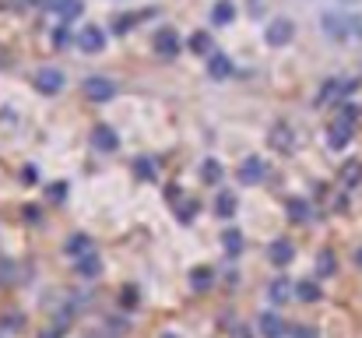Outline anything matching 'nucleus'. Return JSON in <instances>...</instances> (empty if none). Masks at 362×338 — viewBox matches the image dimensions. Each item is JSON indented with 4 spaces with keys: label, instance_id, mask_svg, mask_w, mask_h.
<instances>
[{
    "label": "nucleus",
    "instance_id": "nucleus-1",
    "mask_svg": "<svg viewBox=\"0 0 362 338\" xmlns=\"http://www.w3.org/2000/svg\"><path fill=\"white\" fill-rule=\"evenodd\" d=\"M320 29L330 43H348V39L362 36V18L344 11V8H330V11L320 15Z\"/></svg>",
    "mask_w": 362,
    "mask_h": 338
},
{
    "label": "nucleus",
    "instance_id": "nucleus-2",
    "mask_svg": "<svg viewBox=\"0 0 362 338\" xmlns=\"http://www.w3.org/2000/svg\"><path fill=\"white\" fill-rule=\"evenodd\" d=\"M355 117H358L355 106H341V117L327 127V145H330L334 152H341V148L351 145V138H355Z\"/></svg>",
    "mask_w": 362,
    "mask_h": 338
},
{
    "label": "nucleus",
    "instance_id": "nucleus-3",
    "mask_svg": "<svg viewBox=\"0 0 362 338\" xmlns=\"http://www.w3.org/2000/svg\"><path fill=\"white\" fill-rule=\"evenodd\" d=\"M292 39H295V25H292L288 18H274V22L264 29V43H267V46H274V50L288 46Z\"/></svg>",
    "mask_w": 362,
    "mask_h": 338
},
{
    "label": "nucleus",
    "instance_id": "nucleus-4",
    "mask_svg": "<svg viewBox=\"0 0 362 338\" xmlns=\"http://www.w3.org/2000/svg\"><path fill=\"white\" fill-rule=\"evenodd\" d=\"M152 46H155V53H159L162 60H173V57H180L183 39L176 36V29H159V32H155V39H152Z\"/></svg>",
    "mask_w": 362,
    "mask_h": 338
},
{
    "label": "nucleus",
    "instance_id": "nucleus-5",
    "mask_svg": "<svg viewBox=\"0 0 362 338\" xmlns=\"http://www.w3.org/2000/svg\"><path fill=\"white\" fill-rule=\"evenodd\" d=\"M236 176H239V183H246V187H257V183H264V180H267V162H264L260 155H246Z\"/></svg>",
    "mask_w": 362,
    "mask_h": 338
},
{
    "label": "nucleus",
    "instance_id": "nucleus-6",
    "mask_svg": "<svg viewBox=\"0 0 362 338\" xmlns=\"http://www.w3.org/2000/svg\"><path fill=\"white\" fill-rule=\"evenodd\" d=\"M39 8H43V11H53L60 22H74V18H81V11H85L81 0H39Z\"/></svg>",
    "mask_w": 362,
    "mask_h": 338
},
{
    "label": "nucleus",
    "instance_id": "nucleus-7",
    "mask_svg": "<svg viewBox=\"0 0 362 338\" xmlns=\"http://www.w3.org/2000/svg\"><path fill=\"white\" fill-rule=\"evenodd\" d=\"M64 85H67L64 71H57V67H39V71H36V89H39L43 96H57Z\"/></svg>",
    "mask_w": 362,
    "mask_h": 338
},
{
    "label": "nucleus",
    "instance_id": "nucleus-8",
    "mask_svg": "<svg viewBox=\"0 0 362 338\" xmlns=\"http://www.w3.org/2000/svg\"><path fill=\"white\" fill-rule=\"evenodd\" d=\"M85 96L92 103H109L116 96V85L109 78H102V74H92V78H85Z\"/></svg>",
    "mask_w": 362,
    "mask_h": 338
},
{
    "label": "nucleus",
    "instance_id": "nucleus-9",
    "mask_svg": "<svg viewBox=\"0 0 362 338\" xmlns=\"http://www.w3.org/2000/svg\"><path fill=\"white\" fill-rule=\"evenodd\" d=\"M257 331H260V338H285V320H281V313L278 310H264L260 317H257Z\"/></svg>",
    "mask_w": 362,
    "mask_h": 338
},
{
    "label": "nucleus",
    "instance_id": "nucleus-10",
    "mask_svg": "<svg viewBox=\"0 0 362 338\" xmlns=\"http://www.w3.org/2000/svg\"><path fill=\"white\" fill-rule=\"evenodd\" d=\"M78 50H81V53H102V50H106V32H102L99 25L81 29V32H78Z\"/></svg>",
    "mask_w": 362,
    "mask_h": 338
},
{
    "label": "nucleus",
    "instance_id": "nucleus-11",
    "mask_svg": "<svg viewBox=\"0 0 362 338\" xmlns=\"http://www.w3.org/2000/svg\"><path fill=\"white\" fill-rule=\"evenodd\" d=\"M267 141H271L274 152H292V145H295V131H292L285 120H278V124L267 131Z\"/></svg>",
    "mask_w": 362,
    "mask_h": 338
},
{
    "label": "nucleus",
    "instance_id": "nucleus-12",
    "mask_svg": "<svg viewBox=\"0 0 362 338\" xmlns=\"http://www.w3.org/2000/svg\"><path fill=\"white\" fill-rule=\"evenodd\" d=\"M92 148H99V152H116V148H120L116 131H113L109 124H95V127H92Z\"/></svg>",
    "mask_w": 362,
    "mask_h": 338
},
{
    "label": "nucleus",
    "instance_id": "nucleus-13",
    "mask_svg": "<svg viewBox=\"0 0 362 338\" xmlns=\"http://www.w3.org/2000/svg\"><path fill=\"white\" fill-rule=\"evenodd\" d=\"M64 254H67L71 261H81V257L95 254V243H92V236H85V233H74V236H67V243H64Z\"/></svg>",
    "mask_w": 362,
    "mask_h": 338
},
{
    "label": "nucleus",
    "instance_id": "nucleus-14",
    "mask_svg": "<svg viewBox=\"0 0 362 338\" xmlns=\"http://www.w3.org/2000/svg\"><path fill=\"white\" fill-rule=\"evenodd\" d=\"M351 92H355V82H337V78H334V82H327V85L316 92V103L323 106V103L341 99V96H351Z\"/></svg>",
    "mask_w": 362,
    "mask_h": 338
},
{
    "label": "nucleus",
    "instance_id": "nucleus-15",
    "mask_svg": "<svg viewBox=\"0 0 362 338\" xmlns=\"http://www.w3.org/2000/svg\"><path fill=\"white\" fill-rule=\"evenodd\" d=\"M267 257H271V264H274V268H285V264L295 257V247H292L285 236H278V240L267 247Z\"/></svg>",
    "mask_w": 362,
    "mask_h": 338
},
{
    "label": "nucleus",
    "instance_id": "nucleus-16",
    "mask_svg": "<svg viewBox=\"0 0 362 338\" xmlns=\"http://www.w3.org/2000/svg\"><path fill=\"white\" fill-rule=\"evenodd\" d=\"M285 215H288L292 222L306 226V222L313 219V208H309V201H306V197H288V201H285Z\"/></svg>",
    "mask_w": 362,
    "mask_h": 338
},
{
    "label": "nucleus",
    "instance_id": "nucleus-17",
    "mask_svg": "<svg viewBox=\"0 0 362 338\" xmlns=\"http://www.w3.org/2000/svg\"><path fill=\"white\" fill-rule=\"evenodd\" d=\"M208 74H211L215 82L232 78V57H225V53H211V57H208Z\"/></svg>",
    "mask_w": 362,
    "mask_h": 338
},
{
    "label": "nucleus",
    "instance_id": "nucleus-18",
    "mask_svg": "<svg viewBox=\"0 0 362 338\" xmlns=\"http://www.w3.org/2000/svg\"><path fill=\"white\" fill-rule=\"evenodd\" d=\"M222 176H225V169H222L218 159H204V162H201V180H204V183L215 187V183H222Z\"/></svg>",
    "mask_w": 362,
    "mask_h": 338
},
{
    "label": "nucleus",
    "instance_id": "nucleus-19",
    "mask_svg": "<svg viewBox=\"0 0 362 338\" xmlns=\"http://www.w3.org/2000/svg\"><path fill=\"white\" fill-rule=\"evenodd\" d=\"M232 18H236L232 0H218V4L211 8V22H215V25H232Z\"/></svg>",
    "mask_w": 362,
    "mask_h": 338
},
{
    "label": "nucleus",
    "instance_id": "nucleus-20",
    "mask_svg": "<svg viewBox=\"0 0 362 338\" xmlns=\"http://www.w3.org/2000/svg\"><path fill=\"white\" fill-rule=\"evenodd\" d=\"M74 264H78V275H81V278H95V275L102 271L99 254H88V257H81V261H74Z\"/></svg>",
    "mask_w": 362,
    "mask_h": 338
},
{
    "label": "nucleus",
    "instance_id": "nucleus-21",
    "mask_svg": "<svg viewBox=\"0 0 362 338\" xmlns=\"http://www.w3.org/2000/svg\"><path fill=\"white\" fill-rule=\"evenodd\" d=\"M267 292H271V299H274V303H285L288 296H295V285H292L288 278H274Z\"/></svg>",
    "mask_w": 362,
    "mask_h": 338
},
{
    "label": "nucleus",
    "instance_id": "nucleus-22",
    "mask_svg": "<svg viewBox=\"0 0 362 338\" xmlns=\"http://www.w3.org/2000/svg\"><path fill=\"white\" fill-rule=\"evenodd\" d=\"M334 268H337L334 254H330V250H320V254H316V278H327V275H334Z\"/></svg>",
    "mask_w": 362,
    "mask_h": 338
},
{
    "label": "nucleus",
    "instance_id": "nucleus-23",
    "mask_svg": "<svg viewBox=\"0 0 362 338\" xmlns=\"http://www.w3.org/2000/svg\"><path fill=\"white\" fill-rule=\"evenodd\" d=\"M211 282H215V271L211 268H194L190 271V285L201 292V289H211Z\"/></svg>",
    "mask_w": 362,
    "mask_h": 338
},
{
    "label": "nucleus",
    "instance_id": "nucleus-24",
    "mask_svg": "<svg viewBox=\"0 0 362 338\" xmlns=\"http://www.w3.org/2000/svg\"><path fill=\"white\" fill-rule=\"evenodd\" d=\"M134 173H138L141 180H155V176H159V162H155V159H145V155H141V159L134 162Z\"/></svg>",
    "mask_w": 362,
    "mask_h": 338
},
{
    "label": "nucleus",
    "instance_id": "nucleus-25",
    "mask_svg": "<svg viewBox=\"0 0 362 338\" xmlns=\"http://www.w3.org/2000/svg\"><path fill=\"white\" fill-rule=\"evenodd\" d=\"M295 296H299L302 303H316V299H320V285H316V282H295Z\"/></svg>",
    "mask_w": 362,
    "mask_h": 338
},
{
    "label": "nucleus",
    "instance_id": "nucleus-26",
    "mask_svg": "<svg viewBox=\"0 0 362 338\" xmlns=\"http://www.w3.org/2000/svg\"><path fill=\"white\" fill-rule=\"evenodd\" d=\"M215 212H218L222 219H232V215H236V197H232V194H218V197H215Z\"/></svg>",
    "mask_w": 362,
    "mask_h": 338
},
{
    "label": "nucleus",
    "instance_id": "nucleus-27",
    "mask_svg": "<svg viewBox=\"0 0 362 338\" xmlns=\"http://www.w3.org/2000/svg\"><path fill=\"white\" fill-rule=\"evenodd\" d=\"M222 243H225L229 254H243V233H239V229H225V233H222Z\"/></svg>",
    "mask_w": 362,
    "mask_h": 338
},
{
    "label": "nucleus",
    "instance_id": "nucleus-28",
    "mask_svg": "<svg viewBox=\"0 0 362 338\" xmlns=\"http://www.w3.org/2000/svg\"><path fill=\"white\" fill-rule=\"evenodd\" d=\"M71 43H74V32H71V22H64V25L53 32V46H57V50H67Z\"/></svg>",
    "mask_w": 362,
    "mask_h": 338
},
{
    "label": "nucleus",
    "instance_id": "nucleus-29",
    "mask_svg": "<svg viewBox=\"0 0 362 338\" xmlns=\"http://www.w3.org/2000/svg\"><path fill=\"white\" fill-rule=\"evenodd\" d=\"M341 180H344L348 187H355V183L362 180V162H348V166L341 169Z\"/></svg>",
    "mask_w": 362,
    "mask_h": 338
},
{
    "label": "nucleus",
    "instance_id": "nucleus-30",
    "mask_svg": "<svg viewBox=\"0 0 362 338\" xmlns=\"http://www.w3.org/2000/svg\"><path fill=\"white\" fill-rule=\"evenodd\" d=\"M190 46H194V53L204 57V53H211V36H208V32H197V36L190 39Z\"/></svg>",
    "mask_w": 362,
    "mask_h": 338
},
{
    "label": "nucleus",
    "instance_id": "nucleus-31",
    "mask_svg": "<svg viewBox=\"0 0 362 338\" xmlns=\"http://www.w3.org/2000/svg\"><path fill=\"white\" fill-rule=\"evenodd\" d=\"M138 18H141V15H116V18H113V32H130V25H134Z\"/></svg>",
    "mask_w": 362,
    "mask_h": 338
},
{
    "label": "nucleus",
    "instance_id": "nucleus-32",
    "mask_svg": "<svg viewBox=\"0 0 362 338\" xmlns=\"http://www.w3.org/2000/svg\"><path fill=\"white\" fill-rule=\"evenodd\" d=\"M246 11H250V18H260V15L267 11V0H250V4H246Z\"/></svg>",
    "mask_w": 362,
    "mask_h": 338
},
{
    "label": "nucleus",
    "instance_id": "nucleus-33",
    "mask_svg": "<svg viewBox=\"0 0 362 338\" xmlns=\"http://www.w3.org/2000/svg\"><path fill=\"white\" fill-rule=\"evenodd\" d=\"M67 197V183H50V201H64Z\"/></svg>",
    "mask_w": 362,
    "mask_h": 338
},
{
    "label": "nucleus",
    "instance_id": "nucleus-34",
    "mask_svg": "<svg viewBox=\"0 0 362 338\" xmlns=\"http://www.w3.org/2000/svg\"><path fill=\"white\" fill-rule=\"evenodd\" d=\"M22 324H25V320H22L18 313H11V317H4V320H0V327H8V331H18Z\"/></svg>",
    "mask_w": 362,
    "mask_h": 338
},
{
    "label": "nucleus",
    "instance_id": "nucleus-35",
    "mask_svg": "<svg viewBox=\"0 0 362 338\" xmlns=\"http://www.w3.org/2000/svg\"><path fill=\"white\" fill-rule=\"evenodd\" d=\"M71 320H74V310H71V306H64V310L57 313V327H67Z\"/></svg>",
    "mask_w": 362,
    "mask_h": 338
},
{
    "label": "nucleus",
    "instance_id": "nucleus-36",
    "mask_svg": "<svg viewBox=\"0 0 362 338\" xmlns=\"http://www.w3.org/2000/svg\"><path fill=\"white\" fill-rule=\"evenodd\" d=\"M292 338H320V334H316V327H306V324H302V327H292Z\"/></svg>",
    "mask_w": 362,
    "mask_h": 338
},
{
    "label": "nucleus",
    "instance_id": "nucleus-37",
    "mask_svg": "<svg viewBox=\"0 0 362 338\" xmlns=\"http://www.w3.org/2000/svg\"><path fill=\"white\" fill-rule=\"evenodd\" d=\"M22 180H25V183H36V180H39V166H25Z\"/></svg>",
    "mask_w": 362,
    "mask_h": 338
},
{
    "label": "nucleus",
    "instance_id": "nucleus-38",
    "mask_svg": "<svg viewBox=\"0 0 362 338\" xmlns=\"http://www.w3.org/2000/svg\"><path fill=\"white\" fill-rule=\"evenodd\" d=\"M337 4H341V8H351V4H358V0H337Z\"/></svg>",
    "mask_w": 362,
    "mask_h": 338
},
{
    "label": "nucleus",
    "instance_id": "nucleus-39",
    "mask_svg": "<svg viewBox=\"0 0 362 338\" xmlns=\"http://www.w3.org/2000/svg\"><path fill=\"white\" fill-rule=\"evenodd\" d=\"M39 338H60V331H46V334H39Z\"/></svg>",
    "mask_w": 362,
    "mask_h": 338
},
{
    "label": "nucleus",
    "instance_id": "nucleus-40",
    "mask_svg": "<svg viewBox=\"0 0 362 338\" xmlns=\"http://www.w3.org/2000/svg\"><path fill=\"white\" fill-rule=\"evenodd\" d=\"M355 264H358V268H362V247H358V254H355Z\"/></svg>",
    "mask_w": 362,
    "mask_h": 338
},
{
    "label": "nucleus",
    "instance_id": "nucleus-41",
    "mask_svg": "<svg viewBox=\"0 0 362 338\" xmlns=\"http://www.w3.org/2000/svg\"><path fill=\"white\" fill-rule=\"evenodd\" d=\"M162 338H176V334H162Z\"/></svg>",
    "mask_w": 362,
    "mask_h": 338
}]
</instances>
